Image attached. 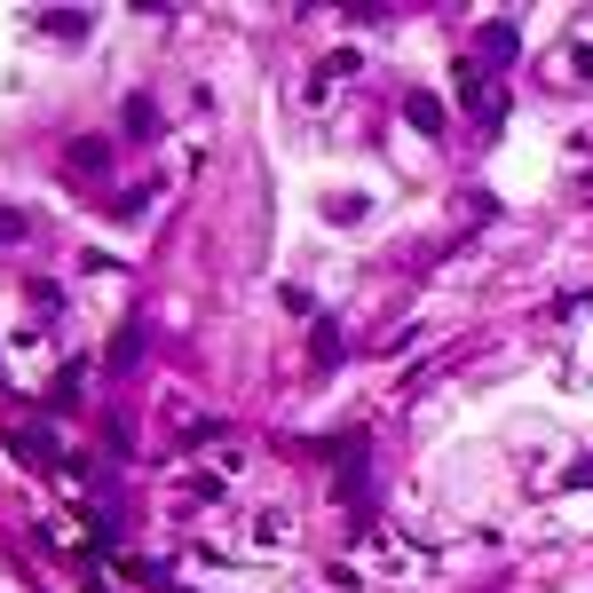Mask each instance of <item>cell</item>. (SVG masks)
<instances>
[{
  "mask_svg": "<svg viewBox=\"0 0 593 593\" xmlns=\"http://www.w3.org/2000/svg\"><path fill=\"white\" fill-rule=\"evenodd\" d=\"M64 166H71V175H104V166H111V135H71Z\"/></svg>",
  "mask_w": 593,
  "mask_h": 593,
  "instance_id": "obj_1",
  "label": "cell"
},
{
  "mask_svg": "<svg viewBox=\"0 0 593 593\" xmlns=\"http://www.w3.org/2000/svg\"><path fill=\"white\" fill-rule=\"evenodd\" d=\"M515 48H523V40H515V25H506V17H498V25H483V40H475V64H490V71H506V64H515Z\"/></svg>",
  "mask_w": 593,
  "mask_h": 593,
  "instance_id": "obj_2",
  "label": "cell"
},
{
  "mask_svg": "<svg viewBox=\"0 0 593 593\" xmlns=\"http://www.w3.org/2000/svg\"><path fill=\"white\" fill-rule=\"evenodd\" d=\"M309 372H341V324L332 317L309 324Z\"/></svg>",
  "mask_w": 593,
  "mask_h": 593,
  "instance_id": "obj_3",
  "label": "cell"
},
{
  "mask_svg": "<svg viewBox=\"0 0 593 593\" xmlns=\"http://www.w3.org/2000/svg\"><path fill=\"white\" fill-rule=\"evenodd\" d=\"M332 498H341L349 515H372V483H364V459H349L341 475H332Z\"/></svg>",
  "mask_w": 593,
  "mask_h": 593,
  "instance_id": "obj_4",
  "label": "cell"
},
{
  "mask_svg": "<svg viewBox=\"0 0 593 593\" xmlns=\"http://www.w3.org/2000/svg\"><path fill=\"white\" fill-rule=\"evenodd\" d=\"M143 364V317H127L119 332H111V357H104V372H135Z\"/></svg>",
  "mask_w": 593,
  "mask_h": 593,
  "instance_id": "obj_5",
  "label": "cell"
},
{
  "mask_svg": "<svg viewBox=\"0 0 593 593\" xmlns=\"http://www.w3.org/2000/svg\"><path fill=\"white\" fill-rule=\"evenodd\" d=\"M40 32H48V40H88V32H96V17H88V9H48V17H40Z\"/></svg>",
  "mask_w": 593,
  "mask_h": 593,
  "instance_id": "obj_6",
  "label": "cell"
},
{
  "mask_svg": "<svg viewBox=\"0 0 593 593\" xmlns=\"http://www.w3.org/2000/svg\"><path fill=\"white\" fill-rule=\"evenodd\" d=\"M119 111H127V135H135V143H150V135H158V127H166V111H158V104H150V96H127V104H119Z\"/></svg>",
  "mask_w": 593,
  "mask_h": 593,
  "instance_id": "obj_7",
  "label": "cell"
},
{
  "mask_svg": "<svg viewBox=\"0 0 593 593\" xmlns=\"http://www.w3.org/2000/svg\"><path fill=\"white\" fill-rule=\"evenodd\" d=\"M9 451H17V459H32V467H40V459H64V451H56V428H48V436H40V428H17V436H9Z\"/></svg>",
  "mask_w": 593,
  "mask_h": 593,
  "instance_id": "obj_8",
  "label": "cell"
},
{
  "mask_svg": "<svg viewBox=\"0 0 593 593\" xmlns=\"http://www.w3.org/2000/svg\"><path fill=\"white\" fill-rule=\"evenodd\" d=\"M404 119H411L419 135H444V104H436V96H404Z\"/></svg>",
  "mask_w": 593,
  "mask_h": 593,
  "instance_id": "obj_9",
  "label": "cell"
},
{
  "mask_svg": "<svg viewBox=\"0 0 593 593\" xmlns=\"http://www.w3.org/2000/svg\"><path fill=\"white\" fill-rule=\"evenodd\" d=\"M79 388H88V364H64L56 372V404H79Z\"/></svg>",
  "mask_w": 593,
  "mask_h": 593,
  "instance_id": "obj_10",
  "label": "cell"
},
{
  "mask_svg": "<svg viewBox=\"0 0 593 593\" xmlns=\"http://www.w3.org/2000/svg\"><path fill=\"white\" fill-rule=\"evenodd\" d=\"M570 71H577V79H593V40H577V48H570Z\"/></svg>",
  "mask_w": 593,
  "mask_h": 593,
  "instance_id": "obj_11",
  "label": "cell"
},
{
  "mask_svg": "<svg viewBox=\"0 0 593 593\" xmlns=\"http://www.w3.org/2000/svg\"><path fill=\"white\" fill-rule=\"evenodd\" d=\"M562 490H593V459H577V467L562 475Z\"/></svg>",
  "mask_w": 593,
  "mask_h": 593,
  "instance_id": "obj_12",
  "label": "cell"
},
{
  "mask_svg": "<svg viewBox=\"0 0 593 593\" xmlns=\"http://www.w3.org/2000/svg\"><path fill=\"white\" fill-rule=\"evenodd\" d=\"M9 237H25V214H17V206H0V245H9Z\"/></svg>",
  "mask_w": 593,
  "mask_h": 593,
  "instance_id": "obj_13",
  "label": "cell"
}]
</instances>
